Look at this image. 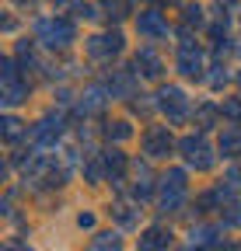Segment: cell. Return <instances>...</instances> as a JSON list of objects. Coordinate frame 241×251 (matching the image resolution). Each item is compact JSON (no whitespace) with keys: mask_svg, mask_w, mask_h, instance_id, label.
I'll return each instance as SVG.
<instances>
[{"mask_svg":"<svg viewBox=\"0 0 241 251\" xmlns=\"http://www.w3.org/2000/svg\"><path fill=\"white\" fill-rule=\"evenodd\" d=\"M91 251H119V237H115V234H102V241H98Z\"/></svg>","mask_w":241,"mask_h":251,"instance_id":"obj_6","label":"cell"},{"mask_svg":"<svg viewBox=\"0 0 241 251\" xmlns=\"http://www.w3.org/2000/svg\"><path fill=\"white\" fill-rule=\"evenodd\" d=\"M119 42H123L119 35H102V39H91L87 49H91V56H108V52H119Z\"/></svg>","mask_w":241,"mask_h":251,"instance_id":"obj_4","label":"cell"},{"mask_svg":"<svg viewBox=\"0 0 241 251\" xmlns=\"http://www.w3.org/2000/svg\"><path fill=\"white\" fill-rule=\"evenodd\" d=\"M199 63H203V59H199V52H196L192 46H182V49H178V70H182V74H189V77L199 74Z\"/></svg>","mask_w":241,"mask_h":251,"instance_id":"obj_2","label":"cell"},{"mask_svg":"<svg viewBox=\"0 0 241 251\" xmlns=\"http://www.w3.org/2000/svg\"><path fill=\"white\" fill-rule=\"evenodd\" d=\"M39 35H42V42L46 46H67L70 39H74V28H70V21H42L39 25Z\"/></svg>","mask_w":241,"mask_h":251,"instance_id":"obj_1","label":"cell"},{"mask_svg":"<svg viewBox=\"0 0 241 251\" xmlns=\"http://www.w3.org/2000/svg\"><path fill=\"white\" fill-rule=\"evenodd\" d=\"M140 31H143V35H164L168 25L161 21L158 11H147V14H140Z\"/></svg>","mask_w":241,"mask_h":251,"instance_id":"obj_3","label":"cell"},{"mask_svg":"<svg viewBox=\"0 0 241 251\" xmlns=\"http://www.w3.org/2000/svg\"><path fill=\"white\" fill-rule=\"evenodd\" d=\"M164 244H168V237H164V230H150V234H147V241L140 244V251H161Z\"/></svg>","mask_w":241,"mask_h":251,"instance_id":"obj_5","label":"cell"}]
</instances>
